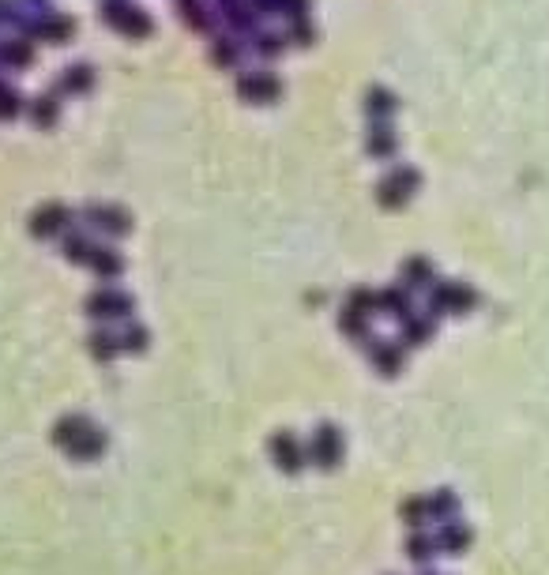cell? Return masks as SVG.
<instances>
[{
	"label": "cell",
	"instance_id": "32",
	"mask_svg": "<svg viewBox=\"0 0 549 575\" xmlns=\"http://www.w3.org/2000/svg\"><path fill=\"white\" fill-rule=\"evenodd\" d=\"M305 15H313V0H283V20H305Z\"/></svg>",
	"mask_w": 549,
	"mask_h": 575
},
{
	"label": "cell",
	"instance_id": "25",
	"mask_svg": "<svg viewBox=\"0 0 549 575\" xmlns=\"http://www.w3.org/2000/svg\"><path fill=\"white\" fill-rule=\"evenodd\" d=\"M365 113H369L373 121H388L395 113V95L384 91V87H373V91L365 95Z\"/></svg>",
	"mask_w": 549,
	"mask_h": 575
},
{
	"label": "cell",
	"instance_id": "26",
	"mask_svg": "<svg viewBox=\"0 0 549 575\" xmlns=\"http://www.w3.org/2000/svg\"><path fill=\"white\" fill-rule=\"evenodd\" d=\"M376 312L395 316V320H407V312H410L407 290H384V294H376Z\"/></svg>",
	"mask_w": 549,
	"mask_h": 575
},
{
	"label": "cell",
	"instance_id": "16",
	"mask_svg": "<svg viewBox=\"0 0 549 575\" xmlns=\"http://www.w3.org/2000/svg\"><path fill=\"white\" fill-rule=\"evenodd\" d=\"M90 87H95V68L90 64H68L57 83H53V91H57L61 98H76V95H87Z\"/></svg>",
	"mask_w": 549,
	"mask_h": 575
},
{
	"label": "cell",
	"instance_id": "15",
	"mask_svg": "<svg viewBox=\"0 0 549 575\" xmlns=\"http://www.w3.org/2000/svg\"><path fill=\"white\" fill-rule=\"evenodd\" d=\"M95 248H98V241H95V233H90V229H76V226H72L64 238H61V253H64V260L76 263V267H87L90 256H95Z\"/></svg>",
	"mask_w": 549,
	"mask_h": 575
},
{
	"label": "cell",
	"instance_id": "17",
	"mask_svg": "<svg viewBox=\"0 0 549 575\" xmlns=\"http://www.w3.org/2000/svg\"><path fill=\"white\" fill-rule=\"evenodd\" d=\"M87 267H90V275H95L98 282H117L124 275V256L117 253L114 245H98Z\"/></svg>",
	"mask_w": 549,
	"mask_h": 575
},
{
	"label": "cell",
	"instance_id": "8",
	"mask_svg": "<svg viewBox=\"0 0 549 575\" xmlns=\"http://www.w3.org/2000/svg\"><path fill=\"white\" fill-rule=\"evenodd\" d=\"M267 455L283 474H301L308 466L305 444L298 440V433H290V429H274V433L267 437Z\"/></svg>",
	"mask_w": 549,
	"mask_h": 575
},
{
	"label": "cell",
	"instance_id": "29",
	"mask_svg": "<svg viewBox=\"0 0 549 575\" xmlns=\"http://www.w3.org/2000/svg\"><path fill=\"white\" fill-rule=\"evenodd\" d=\"M429 279H433V271H429L426 260H407L402 263V282L407 286H426Z\"/></svg>",
	"mask_w": 549,
	"mask_h": 575
},
{
	"label": "cell",
	"instance_id": "22",
	"mask_svg": "<svg viewBox=\"0 0 549 575\" xmlns=\"http://www.w3.org/2000/svg\"><path fill=\"white\" fill-rule=\"evenodd\" d=\"M286 34H279V30H264V27H256L252 34H249V49L256 53V57H267V61H274V57H283L286 53Z\"/></svg>",
	"mask_w": 549,
	"mask_h": 575
},
{
	"label": "cell",
	"instance_id": "31",
	"mask_svg": "<svg viewBox=\"0 0 549 575\" xmlns=\"http://www.w3.org/2000/svg\"><path fill=\"white\" fill-rule=\"evenodd\" d=\"M23 15H27V8L20 0H0V27H20Z\"/></svg>",
	"mask_w": 549,
	"mask_h": 575
},
{
	"label": "cell",
	"instance_id": "33",
	"mask_svg": "<svg viewBox=\"0 0 549 575\" xmlns=\"http://www.w3.org/2000/svg\"><path fill=\"white\" fill-rule=\"evenodd\" d=\"M422 504H418V500H407V504H402V519H407V523L410 527H418V523H422Z\"/></svg>",
	"mask_w": 549,
	"mask_h": 575
},
{
	"label": "cell",
	"instance_id": "7",
	"mask_svg": "<svg viewBox=\"0 0 549 575\" xmlns=\"http://www.w3.org/2000/svg\"><path fill=\"white\" fill-rule=\"evenodd\" d=\"M237 98L249 105H271L283 98V79L267 68H249L237 76Z\"/></svg>",
	"mask_w": 549,
	"mask_h": 575
},
{
	"label": "cell",
	"instance_id": "24",
	"mask_svg": "<svg viewBox=\"0 0 549 575\" xmlns=\"http://www.w3.org/2000/svg\"><path fill=\"white\" fill-rule=\"evenodd\" d=\"M117 331H121V350H124V354H148V346H151V331L143 328V323L124 320V323H117Z\"/></svg>",
	"mask_w": 549,
	"mask_h": 575
},
{
	"label": "cell",
	"instance_id": "3",
	"mask_svg": "<svg viewBox=\"0 0 549 575\" xmlns=\"http://www.w3.org/2000/svg\"><path fill=\"white\" fill-rule=\"evenodd\" d=\"M83 312L95 320V323H124V320H132L136 312V297L121 290V286H98L95 294H87L83 301Z\"/></svg>",
	"mask_w": 549,
	"mask_h": 575
},
{
	"label": "cell",
	"instance_id": "27",
	"mask_svg": "<svg viewBox=\"0 0 549 575\" xmlns=\"http://www.w3.org/2000/svg\"><path fill=\"white\" fill-rule=\"evenodd\" d=\"M27 110V102H23V95L15 91V87L0 76V121H15Z\"/></svg>",
	"mask_w": 549,
	"mask_h": 575
},
{
	"label": "cell",
	"instance_id": "20",
	"mask_svg": "<svg viewBox=\"0 0 549 575\" xmlns=\"http://www.w3.org/2000/svg\"><path fill=\"white\" fill-rule=\"evenodd\" d=\"M365 350H369V362L376 365L380 376H395L402 369V350L395 343H384V338H365Z\"/></svg>",
	"mask_w": 549,
	"mask_h": 575
},
{
	"label": "cell",
	"instance_id": "9",
	"mask_svg": "<svg viewBox=\"0 0 549 575\" xmlns=\"http://www.w3.org/2000/svg\"><path fill=\"white\" fill-rule=\"evenodd\" d=\"M83 222L90 233H98V238H124V233H132V214L117 204H87Z\"/></svg>",
	"mask_w": 549,
	"mask_h": 575
},
{
	"label": "cell",
	"instance_id": "11",
	"mask_svg": "<svg viewBox=\"0 0 549 575\" xmlns=\"http://www.w3.org/2000/svg\"><path fill=\"white\" fill-rule=\"evenodd\" d=\"M215 12H218V20L226 23V30L241 34V38H249V34L260 27V12H256V0H215Z\"/></svg>",
	"mask_w": 549,
	"mask_h": 575
},
{
	"label": "cell",
	"instance_id": "5",
	"mask_svg": "<svg viewBox=\"0 0 549 575\" xmlns=\"http://www.w3.org/2000/svg\"><path fill=\"white\" fill-rule=\"evenodd\" d=\"M376 316V294L373 290H354L351 297H346L342 312H339V331L346 338H354V343H365L369 335V323Z\"/></svg>",
	"mask_w": 549,
	"mask_h": 575
},
{
	"label": "cell",
	"instance_id": "34",
	"mask_svg": "<svg viewBox=\"0 0 549 575\" xmlns=\"http://www.w3.org/2000/svg\"><path fill=\"white\" fill-rule=\"evenodd\" d=\"M410 556H414V561H429V556H433V546L426 542V538H414V542H410Z\"/></svg>",
	"mask_w": 549,
	"mask_h": 575
},
{
	"label": "cell",
	"instance_id": "10",
	"mask_svg": "<svg viewBox=\"0 0 549 575\" xmlns=\"http://www.w3.org/2000/svg\"><path fill=\"white\" fill-rule=\"evenodd\" d=\"M72 226H76V214H72V207H64V204H42L30 214V233L38 241H57Z\"/></svg>",
	"mask_w": 549,
	"mask_h": 575
},
{
	"label": "cell",
	"instance_id": "14",
	"mask_svg": "<svg viewBox=\"0 0 549 575\" xmlns=\"http://www.w3.org/2000/svg\"><path fill=\"white\" fill-rule=\"evenodd\" d=\"M87 354L95 357L98 365L117 362V354H124L121 350V331L114 328V323H98V328L87 335Z\"/></svg>",
	"mask_w": 549,
	"mask_h": 575
},
{
	"label": "cell",
	"instance_id": "23",
	"mask_svg": "<svg viewBox=\"0 0 549 575\" xmlns=\"http://www.w3.org/2000/svg\"><path fill=\"white\" fill-rule=\"evenodd\" d=\"M365 151H369L373 158H392L395 154V132L388 121H376L369 136H365Z\"/></svg>",
	"mask_w": 549,
	"mask_h": 575
},
{
	"label": "cell",
	"instance_id": "18",
	"mask_svg": "<svg viewBox=\"0 0 549 575\" xmlns=\"http://www.w3.org/2000/svg\"><path fill=\"white\" fill-rule=\"evenodd\" d=\"M34 64V42L23 38V34H15V38L0 42V68L4 71H23Z\"/></svg>",
	"mask_w": 549,
	"mask_h": 575
},
{
	"label": "cell",
	"instance_id": "35",
	"mask_svg": "<svg viewBox=\"0 0 549 575\" xmlns=\"http://www.w3.org/2000/svg\"><path fill=\"white\" fill-rule=\"evenodd\" d=\"M20 4H23L27 12H42V8H49V0H20Z\"/></svg>",
	"mask_w": 549,
	"mask_h": 575
},
{
	"label": "cell",
	"instance_id": "6",
	"mask_svg": "<svg viewBox=\"0 0 549 575\" xmlns=\"http://www.w3.org/2000/svg\"><path fill=\"white\" fill-rule=\"evenodd\" d=\"M308 452V462L320 466V471H339L342 466V455H346V437L339 425H317V433L308 437L305 444Z\"/></svg>",
	"mask_w": 549,
	"mask_h": 575
},
{
	"label": "cell",
	"instance_id": "4",
	"mask_svg": "<svg viewBox=\"0 0 549 575\" xmlns=\"http://www.w3.org/2000/svg\"><path fill=\"white\" fill-rule=\"evenodd\" d=\"M102 23L124 38H148L155 30V20L143 12L136 0H102Z\"/></svg>",
	"mask_w": 549,
	"mask_h": 575
},
{
	"label": "cell",
	"instance_id": "2",
	"mask_svg": "<svg viewBox=\"0 0 549 575\" xmlns=\"http://www.w3.org/2000/svg\"><path fill=\"white\" fill-rule=\"evenodd\" d=\"M30 42H46V46H68L76 38V20H72L68 12H53V8H42V12H27L23 23L15 27Z\"/></svg>",
	"mask_w": 549,
	"mask_h": 575
},
{
	"label": "cell",
	"instance_id": "12",
	"mask_svg": "<svg viewBox=\"0 0 549 575\" xmlns=\"http://www.w3.org/2000/svg\"><path fill=\"white\" fill-rule=\"evenodd\" d=\"M245 38L233 30H211V42H207V57L215 68H237L245 61Z\"/></svg>",
	"mask_w": 549,
	"mask_h": 575
},
{
	"label": "cell",
	"instance_id": "1",
	"mask_svg": "<svg viewBox=\"0 0 549 575\" xmlns=\"http://www.w3.org/2000/svg\"><path fill=\"white\" fill-rule=\"evenodd\" d=\"M53 444L61 447L68 459L76 462H95L106 455L109 437L98 421H90L87 414H64L57 425H53Z\"/></svg>",
	"mask_w": 549,
	"mask_h": 575
},
{
	"label": "cell",
	"instance_id": "19",
	"mask_svg": "<svg viewBox=\"0 0 549 575\" xmlns=\"http://www.w3.org/2000/svg\"><path fill=\"white\" fill-rule=\"evenodd\" d=\"M27 117L34 129H53V124L61 121V95L57 91H46L38 98H30L27 102Z\"/></svg>",
	"mask_w": 549,
	"mask_h": 575
},
{
	"label": "cell",
	"instance_id": "13",
	"mask_svg": "<svg viewBox=\"0 0 549 575\" xmlns=\"http://www.w3.org/2000/svg\"><path fill=\"white\" fill-rule=\"evenodd\" d=\"M414 185H418V177H414L407 166H395V170L376 185V200H380L384 207H402V204L410 200Z\"/></svg>",
	"mask_w": 549,
	"mask_h": 575
},
{
	"label": "cell",
	"instance_id": "30",
	"mask_svg": "<svg viewBox=\"0 0 549 575\" xmlns=\"http://www.w3.org/2000/svg\"><path fill=\"white\" fill-rule=\"evenodd\" d=\"M429 335H433V323H429V320H407V323H402V338H407L410 346L426 343Z\"/></svg>",
	"mask_w": 549,
	"mask_h": 575
},
{
	"label": "cell",
	"instance_id": "21",
	"mask_svg": "<svg viewBox=\"0 0 549 575\" xmlns=\"http://www.w3.org/2000/svg\"><path fill=\"white\" fill-rule=\"evenodd\" d=\"M177 15L196 34H211L215 30V8H207V0H177Z\"/></svg>",
	"mask_w": 549,
	"mask_h": 575
},
{
	"label": "cell",
	"instance_id": "28",
	"mask_svg": "<svg viewBox=\"0 0 549 575\" xmlns=\"http://www.w3.org/2000/svg\"><path fill=\"white\" fill-rule=\"evenodd\" d=\"M286 42L290 46H313L317 42V27H313V15H305V20H290L286 27Z\"/></svg>",
	"mask_w": 549,
	"mask_h": 575
}]
</instances>
